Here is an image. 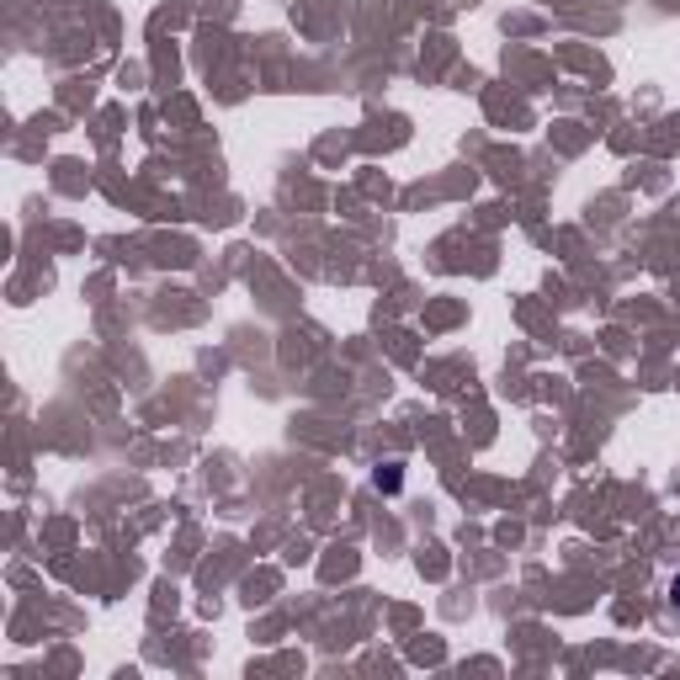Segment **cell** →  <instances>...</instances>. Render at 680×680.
Instances as JSON below:
<instances>
[{"label": "cell", "instance_id": "1", "mask_svg": "<svg viewBox=\"0 0 680 680\" xmlns=\"http://www.w3.org/2000/svg\"><path fill=\"white\" fill-rule=\"evenodd\" d=\"M399 484H404L399 463H384V468H378V489H384V495H399Z\"/></svg>", "mask_w": 680, "mask_h": 680}, {"label": "cell", "instance_id": "2", "mask_svg": "<svg viewBox=\"0 0 680 680\" xmlns=\"http://www.w3.org/2000/svg\"><path fill=\"white\" fill-rule=\"evenodd\" d=\"M670 606H676V612H680V574H676V580H670Z\"/></svg>", "mask_w": 680, "mask_h": 680}]
</instances>
